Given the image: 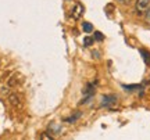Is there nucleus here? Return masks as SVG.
<instances>
[{
	"label": "nucleus",
	"instance_id": "39448f33",
	"mask_svg": "<svg viewBox=\"0 0 150 140\" xmlns=\"http://www.w3.org/2000/svg\"><path fill=\"white\" fill-rule=\"evenodd\" d=\"M79 117H81V113H78L76 115H72V117H70V118H67L65 121H67V122H75V121L79 118Z\"/></svg>",
	"mask_w": 150,
	"mask_h": 140
},
{
	"label": "nucleus",
	"instance_id": "1a4fd4ad",
	"mask_svg": "<svg viewBox=\"0 0 150 140\" xmlns=\"http://www.w3.org/2000/svg\"><path fill=\"white\" fill-rule=\"evenodd\" d=\"M95 39H97V40H102V39H103V35L100 32H96V33H95Z\"/></svg>",
	"mask_w": 150,
	"mask_h": 140
},
{
	"label": "nucleus",
	"instance_id": "6e6552de",
	"mask_svg": "<svg viewBox=\"0 0 150 140\" xmlns=\"http://www.w3.org/2000/svg\"><path fill=\"white\" fill-rule=\"evenodd\" d=\"M142 54H143V58H145V61L149 64V63H150V54L147 53V51H142Z\"/></svg>",
	"mask_w": 150,
	"mask_h": 140
},
{
	"label": "nucleus",
	"instance_id": "20e7f679",
	"mask_svg": "<svg viewBox=\"0 0 150 140\" xmlns=\"http://www.w3.org/2000/svg\"><path fill=\"white\" fill-rule=\"evenodd\" d=\"M82 28H83V31H85V32H92V31H93V25L89 24V22H83Z\"/></svg>",
	"mask_w": 150,
	"mask_h": 140
},
{
	"label": "nucleus",
	"instance_id": "f03ea898",
	"mask_svg": "<svg viewBox=\"0 0 150 140\" xmlns=\"http://www.w3.org/2000/svg\"><path fill=\"white\" fill-rule=\"evenodd\" d=\"M8 101H10L11 106H14V107H20L21 106V100H20V96L16 94V93H13L8 96Z\"/></svg>",
	"mask_w": 150,
	"mask_h": 140
},
{
	"label": "nucleus",
	"instance_id": "9d476101",
	"mask_svg": "<svg viewBox=\"0 0 150 140\" xmlns=\"http://www.w3.org/2000/svg\"><path fill=\"white\" fill-rule=\"evenodd\" d=\"M146 22L150 25V8H149V11L146 13Z\"/></svg>",
	"mask_w": 150,
	"mask_h": 140
},
{
	"label": "nucleus",
	"instance_id": "9b49d317",
	"mask_svg": "<svg viewBox=\"0 0 150 140\" xmlns=\"http://www.w3.org/2000/svg\"><path fill=\"white\" fill-rule=\"evenodd\" d=\"M118 1H120V3H124V4H127V3H129L131 0H118Z\"/></svg>",
	"mask_w": 150,
	"mask_h": 140
},
{
	"label": "nucleus",
	"instance_id": "7ed1b4c3",
	"mask_svg": "<svg viewBox=\"0 0 150 140\" xmlns=\"http://www.w3.org/2000/svg\"><path fill=\"white\" fill-rule=\"evenodd\" d=\"M82 6L79 4V3H78V4H76V7H74V13H72V15L75 17V18H79L81 15H82Z\"/></svg>",
	"mask_w": 150,
	"mask_h": 140
},
{
	"label": "nucleus",
	"instance_id": "0eeeda50",
	"mask_svg": "<svg viewBox=\"0 0 150 140\" xmlns=\"http://www.w3.org/2000/svg\"><path fill=\"white\" fill-rule=\"evenodd\" d=\"M40 140H54V139L49 135L47 132H45V133H42V136H40Z\"/></svg>",
	"mask_w": 150,
	"mask_h": 140
},
{
	"label": "nucleus",
	"instance_id": "f257e3e1",
	"mask_svg": "<svg viewBox=\"0 0 150 140\" xmlns=\"http://www.w3.org/2000/svg\"><path fill=\"white\" fill-rule=\"evenodd\" d=\"M150 8V0H136L135 3V10L138 11L139 14L147 13Z\"/></svg>",
	"mask_w": 150,
	"mask_h": 140
},
{
	"label": "nucleus",
	"instance_id": "423d86ee",
	"mask_svg": "<svg viewBox=\"0 0 150 140\" xmlns=\"http://www.w3.org/2000/svg\"><path fill=\"white\" fill-rule=\"evenodd\" d=\"M93 40H95L93 38H89V36H88V38H85V40H83V44H85V46H92V44H93Z\"/></svg>",
	"mask_w": 150,
	"mask_h": 140
}]
</instances>
